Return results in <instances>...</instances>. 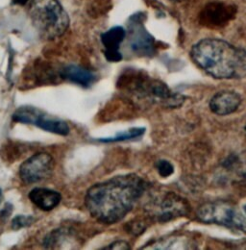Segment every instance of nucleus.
<instances>
[{
    "label": "nucleus",
    "instance_id": "1",
    "mask_svg": "<svg viewBox=\"0 0 246 250\" xmlns=\"http://www.w3.org/2000/svg\"><path fill=\"white\" fill-rule=\"evenodd\" d=\"M146 188V182L136 174L118 175L90 188L85 204L96 220L117 223L132 211Z\"/></svg>",
    "mask_w": 246,
    "mask_h": 250
},
{
    "label": "nucleus",
    "instance_id": "2",
    "mask_svg": "<svg viewBox=\"0 0 246 250\" xmlns=\"http://www.w3.org/2000/svg\"><path fill=\"white\" fill-rule=\"evenodd\" d=\"M190 56L201 69L215 79L246 76V50L219 39H204L194 44Z\"/></svg>",
    "mask_w": 246,
    "mask_h": 250
},
{
    "label": "nucleus",
    "instance_id": "3",
    "mask_svg": "<svg viewBox=\"0 0 246 250\" xmlns=\"http://www.w3.org/2000/svg\"><path fill=\"white\" fill-rule=\"evenodd\" d=\"M29 15L34 27L46 40H54L64 34L69 19L58 0H32Z\"/></svg>",
    "mask_w": 246,
    "mask_h": 250
},
{
    "label": "nucleus",
    "instance_id": "4",
    "mask_svg": "<svg viewBox=\"0 0 246 250\" xmlns=\"http://www.w3.org/2000/svg\"><path fill=\"white\" fill-rule=\"evenodd\" d=\"M196 217L204 223H214L246 232V218L232 204L223 201L209 202L198 208Z\"/></svg>",
    "mask_w": 246,
    "mask_h": 250
},
{
    "label": "nucleus",
    "instance_id": "5",
    "mask_svg": "<svg viewBox=\"0 0 246 250\" xmlns=\"http://www.w3.org/2000/svg\"><path fill=\"white\" fill-rule=\"evenodd\" d=\"M146 211L151 219L164 223L185 216L188 213V204L178 194L165 192L152 199L146 206Z\"/></svg>",
    "mask_w": 246,
    "mask_h": 250
},
{
    "label": "nucleus",
    "instance_id": "6",
    "mask_svg": "<svg viewBox=\"0 0 246 250\" xmlns=\"http://www.w3.org/2000/svg\"><path fill=\"white\" fill-rule=\"evenodd\" d=\"M54 167V160L46 152H39L24 161L20 167V179L25 184H34L48 178Z\"/></svg>",
    "mask_w": 246,
    "mask_h": 250
},
{
    "label": "nucleus",
    "instance_id": "7",
    "mask_svg": "<svg viewBox=\"0 0 246 250\" xmlns=\"http://www.w3.org/2000/svg\"><path fill=\"white\" fill-rule=\"evenodd\" d=\"M242 96L234 91H220L210 100V109L217 116H228L235 113L242 104Z\"/></svg>",
    "mask_w": 246,
    "mask_h": 250
},
{
    "label": "nucleus",
    "instance_id": "8",
    "mask_svg": "<svg viewBox=\"0 0 246 250\" xmlns=\"http://www.w3.org/2000/svg\"><path fill=\"white\" fill-rule=\"evenodd\" d=\"M126 36V32L122 26L111 28L101 36L102 43L105 47V57L109 62H120L123 55L120 52V46Z\"/></svg>",
    "mask_w": 246,
    "mask_h": 250
},
{
    "label": "nucleus",
    "instance_id": "9",
    "mask_svg": "<svg viewBox=\"0 0 246 250\" xmlns=\"http://www.w3.org/2000/svg\"><path fill=\"white\" fill-rule=\"evenodd\" d=\"M31 201L43 211H51L61 202V194L47 188H35L29 193Z\"/></svg>",
    "mask_w": 246,
    "mask_h": 250
},
{
    "label": "nucleus",
    "instance_id": "10",
    "mask_svg": "<svg viewBox=\"0 0 246 250\" xmlns=\"http://www.w3.org/2000/svg\"><path fill=\"white\" fill-rule=\"evenodd\" d=\"M153 38L142 26L134 25L130 32V45L132 50L141 56L150 55L154 49Z\"/></svg>",
    "mask_w": 246,
    "mask_h": 250
},
{
    "label": "nucleus",
    "instance_id": "11",
    "mask_svg": "<svg viewBox=\"0 0 246 250\" xmlns=\"http://www.w3.org/2000/svg\"><path fill=\"white\" fill-rule=\"evenodd\" d=\"M60 76L69 82L78 84L83 87H89L95 81L94 73L75 64H70L63 67L60 72Z\"/></svg>",
    "mask_w": 246,
    "mask_h": 250
},
{
    "label": "nucleus",
    "instance_id": "12",
    "mask_svg": "<svg viewBox=\"0 0 246 250\" xmlns=\"http://www.w3.org/2000/svg\"><path fill=\"white\" fill-rule=\"evenodd\" d=\"M35 125L44 131L61 135V136H67L70 131L69 126L65 122L53 117H49L42 112L40 114L39 118L37 119Z\"/></svg>",
    "mask_w": 246,
    "mask_h": 250
},
{
    "label": "nucleus",
    "instance_id": "13",
    "mask_svg": "<svg viewBox=\"0 0 246 250\" xmlns=\"http://www.w3.org/2000/svg\"><path fill=\"white\" fill-rule=\"evenodd\" d=\"M232 16L231 7H227L224 4L213 3L205 10L203 19L206 22L213 25H220L228 21Z\"/></svg>",
    "mask_w": 246,
    "mask_h": 250
},
{
    "label": "nucleus",
    "instance_id": "14",
    "mask_svg": "<svg viewBox=\"0 0 246 250\" xmlns=\"http://www.w3.org/2000/svg\"><path fill=\"white\" fill-rule=\"evenodd\" d=\"M151 250H192L196 249V244L193 240L186 237H169L162 239L154 243Z\"/></svg>",
    "mask_w": 246,
    "mask_h": 250
},
{
    "label": "nucleus",
    "instance_id": "15",
    "mask_svg": "<svg viewBox=\"0 0 246 250\" xmlns=\"http://www.w3.org/2000/svg\"><path fill=\"white\" fill-rule=\"evenodd\" d=\"M41 113V111L35 107L23 106L16 110V112L12 117V120L15 123H19V124L35 125V123Z\"/></svg>",
    "mask_w": 246,
    "mask_h": 250
},
{
    "label": "nucleus",
    "instance_id": "16",
    "mask_svg": "<svg viewBox=\"0 0 246 250\" xmlns=\"http://www.w3.org/2000/svg\"><path fill=\"white\" fill-rule=\"evenodd\" d=\"M144 133H145V128L144 127H135V128H131L129 130L121 132V133L117 134L115 137L100 139L99 141L102 142V143L124 142V141H129V140H134V139L140 138V137L144 136Z\"/></svg>",
    "mask_w": 246,
    "mask_h": 250
},
{
    "label": "nucleus",
    "instance_id": "17",
    "mask_svg": "<svg viewBox=\"0 0 246 250\" xmlns=\"http://www.w3.org/2000/svg\"><path fill=\"white\" fill-rule=\"evenodd\" d=\"M156 168H157L160 176L164 177V178L169 177L174 172L173 165L167 160H159L156 163Z\"/></svg>",
    "mask_w": 246,
    "mask_h": 250
},
{
    "label": "nucleus",
    "instance_id": "18",
    "mask_svg": "<svg viewBox=\"0 0 246 250\" xmlns=\"http://www.w3.org/2000/svg\"><path fill=\"white\" fill-rule=\"evenodd\" d=\"M34 222H35V219L33 217L20 215L15 217L12 220V229L15 231H18L22 228L29 227Z\"/></svg>",
    "mask_w": 246,
    "mask_h": 250
},
{
    "label": "nucleus",
    "instance_id": "19",
    "mask_svg": "<svg viewBox=\"0 0 246 250\" xmlns=\"http://www.w3.org/2000/svg\"><path fill=\"white\" fill-rule=\"evenodd\" d=\"M146 229V226L144 222L142 221H138V220H134V221H130L125 225V230L126 232L134 235V236H140L141 234H143Z\"/></svg>",
    "mask_w": 246,
    "mask_h": 250
},
{
    "label": "nucleus",
    "instance_id": "20",
    "mask_svg": "<svg viewBox=\"0 0 246 250\" xmlns=\"http://www.w3.org/2000/svg\"><path fill=\"white\" fill-rule=\"evenodd\" d=\"M13 213V205L11 203H6L5 207L0 212V222L5 223Z\"/></svg>",
    "mask_w": 246,
    "mask_h": 250
},
{
    "label": "nucleus",
    "instance_id": "21",
    "mask_svg": "<svg viewBox=\"0 0 246 250\" xmlns=\"http://www.w3.org/2000/svg\"><path fill=\"white\" fill-rule=\"evenodd\" d=\"M103 250H130V246L127 242H124V241H117V242H114L113 244L109 245L108 247L104 248Z\"/></svg>",
    "mask_w": 246,
    "mask_h": 250
},
{
    "label": "nucleus",
    "instance_id": "22",
    "mask_svg": "<svg viewBox=\"0 0 246 250\" xmlns=\"http://www.w3.org/2000/svg\"><path fill=\"white\" fill-rule=\"evenodd\" d=\"M29 0H12V3L15 4V5H20V6H23L25 5Z\"/></svg>",
    "mask_w": 246,
    "mask_h": 250
},
{
    "label": "nucleus",
    "instance_id": "23",
    "mask_svg": "<svg viewBox=\"0 0 246 250\" xmlns=\"http://www.w3.org/2000/svg\"><path fill=\"white\" fill-rule=\"evenodd\" d=\"M1 200H2V189L0 188V203H1Z\"/></svg>",
    "mask_w": 246,
    "mask_h": 250
},
{
    "label": "nucleus",
    "instance_id": "24",
    "mask_svg": "<svg viewBox=\"0 0 246 250\" xmlns=\"http://www.w3.org/2000/svg\"><path fill=\"white\" fill-rule=\"evenodd\" d=\"M244 211H245V213H246V204L245 205V206H244Z\"/></svg>",
    "mask_w": 246,
    "mask_h": 250
},
{
    "label": "nucleus",
    "instance_id": "25",
    "mask_svg": "<svg viewBox=\"0 0 246 250\" xmlns=\"http://www.w3.org/2000/svg\"></svg>",
    "mask_w": 246,
    "mask_h": 250
}]
</instances>
